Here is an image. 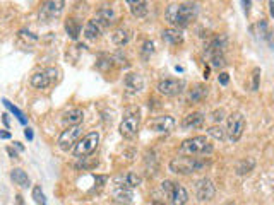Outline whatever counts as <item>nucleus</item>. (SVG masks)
I'll use <instances>...</instances> for the list:
<instances>
[{
    "mask_svg": "<svg viewBox=\"0 0 274 205\" xmlns=\"http://www.w3.org/2000/svg\"><path fill=\"white\" fill-rule=\"evenodd\" d=\"M199 12V5L192 2H183V3H172L168 5L167 12H165V17L172 26L179 28H187L195 17H197Z\"/></svg>",
    "mask_w": 274,
    "mask_h": 205,
    "instance_id": "f257e3e1",
    "label": "nucleus"
},
{
    "mask_svg": "<svg viewBox=\"0 0 274 205\" xmlns=\"http://www.w3.org/2000/svg\"><path fill=\"white\" fill-rule=\"evenodd\" d=\"M213 152V144H209L204 135L187 138L182 145H180V154L182 156H197V154H211Z\"/></svg>",
    "mask_w": 274,
    "mask_h": 205,
    "instance_id": "f03ea898",
    "label": "nucleus"
},
{
    "mask_svg": "<svg viewBox=\"0 0 274 205\" xmlns=\"http://www.w3.org/2000/svg\"><path fill=\"white\" fill-rule=\"evenodd\" d=\"M204 168V161H199L197 157H185V156H180V157H175L170 162V169L177 175H192L195 171H200Z\"/></svg>",
    "mask_w": 274,
    "mask_h": 205,
    "instance_id": "7ed1b4c3",
    "label": "nucleus"
},
{
    "mask_svg": "<svg viewBox=\"0 0 274 205\" xmlns=\"http://www.w3.org/2000/svg\"><path fill=\"white\" fill-rule=\"evenodd\" d=\"M225 48H226V36H216L207 46L206 53L211 60L213 67H225L226 59H225Z\"/></svg>",
    "mask_w": 274,
    "mask_h": 205,
    "instance_id": "20e7f679",
    "label": "nucleus"
},
{
    "mask_svg": "<svg viewBox=\"0 0 274 205\" xmlns=\"http://www.w3.org/2000/svg\"><path fill=\"white\" fill-rule=\"evenodd\" d=\"M161 190L168 195L172 205H185L187 204L188 193L182 185L175 183V181H172V180H165L163 183H161Z\"/></svg>",
    "mask_w": 274,
    "mask_h": 205,
    "instance_id": "39448f33",
    "label": "nucleus"
},
{
    "mask_svg": "<svg viewBox=\"0 0 274 205\" xmlns=\"http://www.w3.org/2000/svg\"><path fill=\"white\" fill-rule=\"evenodd\" d=\"M99 144V134L98 132H91L88 134L84 138H81L74 147V154L77 157H86L91 156L96 150V147Z\"/></svg>",
    "mask_w": 274,
    "mask_h": 205,
    "instance_id": "423d86ee",
    "label": "nucleus"
},
{
    "mask_svg": "<svg viewBox=\"0 0 274 205\" xmlns=\"http://www.w3.org/2000/svg\"><path fill=\"white\" fill-rule=\"evenodd\" d=\"M245 130V118L242 113H231L228 117V127H226V134L231 142L240 140V137L244 135Z\"/></svg>",
    "mask_w": 274,
    "mask_h": 205,
    "instance_id": "0eeeda50",
    "label": "nucleus"
},
{
    "mask_svg": "<svg viewBox=\"0 0 274 205\" xmlns=\"http://www.w3.org/2000/svg\"><path fill=\"white\" fill-rule=\"evenodd\" d=\"M83 135V125H74L65 129L59 137V147L62 150H71L72 147H76L77 138Z\"/></svg>",
    "mask_w": 274,
    "mask_h": 205,
    "instance_id": "6e6552de",
    "label": "nucleus"
},
{
    "mask_svg": "<svg viewBox=\"0 0 274 205\" xmlns=\"http://www.w3.org/2000/svg\"><path fill=\"white\" fill-rule=\"evenodd\" d=\"M57 73H59V72H57V68H53V67L33 73V77H31V86H33L34 89H46V87H50L53 82H55Z\"/></svg>",
    "mask_w": 274,
    "mask_h": 205,
    "instance_id": "1a4fd4ad",
    "label": "nucleus"
},
{
    "mask_svg": "<svg viewBox=\"0 0 274 205\" xmlns=\"http://www.w3.org/2000/svg\"><path fill=\"white\" fill-rule=\"evenodd\" d=\"M65 3L62 0H48V2L41 3V9H40V19L43 22H50L53 21L55 17H59L64 10Z\"/></svg>",
    "mask_w": 274,
    "mask_h": 205,
    "instance_id": "9d476101",
    "label": "nucleus"
},
{
    "mask_svg": "<svg viewBox=\"0 0 274 205\" xmlns=\"http://www.w3.org/2000/svg\"><path fill=\"white\" fill-rule=\"evenodd\" d=\"M214 195L216 188L209 178H202L195 183V197H197L199 202H209L211 199H214Z\"/></svg>",
    "mask_w": 274,
    "mask_h": 205,
    "instance_id": "9b49d317",
    "label": "nucleus"
},
{
    "mask_svg": "<svg viewBox=\"0 0 274 205\" xmlns=\"http://www.w3.org/2000/svg\"><path fill=\"white\" fill-rule=\"evenodd\" d=\"M185 89V82L182 79H165L158 84V91L161 94L168 96V98H173V96H179Z\"/></svg>",
    "mask_w": 274,
    "mask_h": 205,
    "instance_id": "f8f14e48",
    "label": "nucleus"
},
{
    "mask_svg": "<svg viewBox=\"0 0 274 205\" xmlns=\"http://www.w3.org/2000/svg\"><path fill=\"white\" fill-rule=\"evenodd\" d=\"M175 125H177L175 118L170 117V115H161V117H156L149 122V129H151L153 132H160V134L172 132V130L175 129Z\"/></svg>",
    "mask_w": 274,
    "mask_h": 205,
    "instance_id": "ddd939ff",
    "label": "nucleus"
},
{
    "mask_svg": "<svg viewBox=\"0 0 274 205\" xmlns=\"http://www.w3.org/2000/svg\"><path fill=\"white\" fill-rule=\"evenodd\" d=\"M120 135L123 138H134L139 132V113L127 115L120 123Z\"/></svg>",
    "mask_w": 274,
    "mask_h": 205,
    "instance_id": "4468645a",
    "label": "nucleus"
},
{
    "mask_svg": "<svg viewBox=\"0 0 274 205\" xmlns=\"http://www.w3.org/2000/svg\"><path fill=\"white\" fill-rule=\"evenodd\" d=\"M123 87L129 94H139V92L144 89V79H142L139 73L130 72L123 77Z\"/></svg>",
    "mask_w": 274,
    "mask_h": 205,
    "instance_id": "2eb2a0df",
    "label": "nucleus"
},
{
    "mask_svg": "<svg viewBox=\"0 0 274 205\" xmlns=\"http://www.w3.org/2000/svg\"><path fill=\"white\" fill-rule=\"evenodd\" d=\"M94 21L98 22L101 28H108V26H111L117 21V14H115V10L111 9V7H101V9L96 12Z\"/></svg>",
    "mask_w": 274,
    "mask_h": 205,
    "instance_id": "dca6fc26",
    "label": "nucleus"
},
{
    "mask_svg": "<svg viewBox=\"0 0 274 205\" xmlns=\"http://www.w3.org/2000/svg\"><path fill=\"white\" fill-rule=\"evenodd\" d=\"M141 183H142V178L137 176V175H134V173H127L125 176H117V178H115V185H117V187L130 188V190L139 187Z\"/></svg>",
    "mask_w": 274,
    "mask_h": 205,
    "instance_id": "f3484780",
    "label": "nucleus"
},
{
    "mask_svg": "<svg viewBox=\"0 0 274 205\" xmlns=\"http://www.w3.org/2000/svg\"><path fill=\"white\" fill-rule=\"evenodd\" d=\"M83 118H84L83 110H79V108H72V110L65 111L64 117H62V122L67 123L69 127H74V125H81Z\"/></svg>",
    "mask_w": 274,
    "mask_h": 205,
    "instance_id": "a211bd4d",
    "label": "nucleus"
},
{
    "mask_svg": "<svg viewBox=\"0 0 274 205\" xmlns=\"http://www.w3.org/2000/svg\"><path fill=\"white\" fill-rule=\"evenodd\" d=\"M161 38L167 41L168 45H182L183 43V34L177 28H168L161 33Z\"/></svg>",
    "mask_w": 274,
    "mask_h": 205,
    "instance_id": "6ab92c4d",
    "label": "nucleus"
},
{
    "mask_svg": "<svg viewBox=\"0 0 274 205\" xmlns=\"http://www.w3.org/2000/svg\"><path fill=\"white\" fill-rule=\"evenodd\" d=\"M204 125V115L195 111V113H190L187 117H183L182 120V127L183 129H199V127Z\"/></svg>",
    "mask_w": 274,
    "mask_h": 205,
    "instance_id": "aec40b11",
    "label": "nucleus"
},
{
    "mask_svg": "<svg viewBox=\"0 0 274 205\" xmlns=\"http://www.w3.org/2000/svg\"><path fill=\"white\" fill-rule=\"evenodd\" d=\"M127 3L130 5V12H132L134 17H137V19L146 17V14H148V10H149L148 2H142V0H137V2H134V0H129Z\"/></svg>",
    "mask_w": 274,
    "mask_h": 205,
    "instance_id": "412c9836",
    "label": "nucleus"
},
{
    "mask_svg": "<svg viewBox=\"0 0 274 205\" xmlns=\"http://www.w3.org/2000/svg\"><path fill=\"white\" fill-rule=\"evenodd\" d=\"M207 96V87L204 84H195L194 87L188 91V101L190 103H199Z\"/></svg>",
    "mask_w": 274,
    "mask_h": 205,
    "instance_id": "4be33fe9",
    "label": "nucleus"
},
{
    "mask_svg": "<svg viewBox=\"0 0 274 205\" xmlns=\"http://www.w3.org/2000/svg\"><path fill=\"white\" fill-rule=\"evenodd\" d=\"M10 178H12V181L15 185H19V187L22 188H28L29 187V176L26 171H22L21 168H15L10 171Z\"/></svg>",
    "mask_w": 274,
    "mask_h": 205,
    "instance_id": "5701e85b",
    "label": "nucleus"
},
{
    "mask_svg": "<svg viewBox=\"0 0 274 205\" xmlns=\"http://www.w3.org/2000/svg\"><path fill=\"white\" fill-rule=\"evenodd\" d=\"M113 197L118 204H130L134 199V193L130 188H122V187H117L113 192Z\"/></svg>",
    "mask_w": 274,
    "mask_h": 205,
    "instance_id": "b1692460",
    "label": "nucleus"
},
{
    "mask_svg": "<svg viewBox=\"0 0 274 205\" xmlns=\"http://www.w3.org/2000/svg\"><path fill=\"white\" fill-rule=\"evenodd\" d=\"M111 41H113L117 46L127 45L130 41V31L125 28H118L113 34H111Z\"/></svg>",
    "mask_w": 274,
    "mask_h": 205,
    "instance_id": "393cba45",
    "label": "nucleus"
},
{
    "mask_svg": "<svg viewBox=\"0 0 274 205\" xmlns=\"http://www.w3.org/2000/svg\"><path fill=\"white\" fill-rule=\"evenodd\" d=\"M101 31H103L101 26H99L94 19H91V21L86 24V28H84V36H86L88 40H96V38H99Z\"/></svg>",
    "mask_w": 274,
    "mask_h": 205,
    "instance_id": "a878e982",
    "label": "nucleus"
},
{
    "mask_svg": "<svg viewBox=\"0 0 274 205\" xmlns=\"http://www.w3.org/2000/svg\"><path fill=\"white\" fill-rule=\"evenodd\" d=\"M65 31H67L71 40H77L81 34V24L76 21V19H67V22H65Z\"/></svg>",
    "mask_w": 274,
    "mask_h": 205,
    "instance_id": "bb28decb",
    "label": "nucleus"
},
{
    "mask_svg": "<svg viewBox=\"0 0 274 205\" xmlns=\"http://www.w3.org/2000/svg\"><path fill=\"white\" fill-rule=\"evenodd\" d=\"M2 103H3V106H5V108H7V110H9V111H10V113H12V115H14V117H15V118H17V120H19V122H21V123H22V125H26V117H24V113H22V111H21V110H19V108H15V106H14V104H12V103H10V101H9V99H2Z\"/></svg>",
    "mask_w": 274,
    "mask_h": 205,
    "instance_id": "cd10ccee",
    "label": "nucleus"
},
{
    "mask_svg": "<svg viewBox=\"0 0 274 205\" xmlns=\"http://www.w3.org/2000/svg\"><path fill=\"white\" fill-rule=\"evenodd\" d=\"M207 135L209 137H213L216 138V140H219V142H223L226 138V130L225 129H221V125H214V127H211V129H207Z\"/></svg>",
    "mask_w": 274,
    "mask_h": 205,
    "instance_id": "c85d7f7f",
    "label": "nucleus"
},
{
    "mask_svg": "<svg viewBox=\"0 0 274 205\" xmlns=\"http://www.w3.org/2000/svg\"><path fill=\"white\" fill-rule=\"evenodd\" d=\"M254 166H256V161L254 159H249V161H240L237 166V173L238 175H245V173H250L254 169Z\"/></svg>",
    "mask_w": 274,
    "mask_h": 205,
    "instance_id": "c756f323",
    "label": "nucleus"
},
{
    "mask_svg": "<svg viewBox=\"0 0 274 205\" xmlns=\"http://www.w3.org/2000/svg\"><path fill=\"white\" fill-rule=\"evenodd\" d=\"M33 199L38 205H45L46 204L45 193H43V190H41V187H34L33 188Z\"/></svg>",
    "mask_w": 274,
    "mask_h": 205,
    "instance_id": "7c9ffc66",
    "label": "nucleus"
},
{
    "mask_svg": "<svg viewBox=\"0 0 274 205\" xmlns=\"http://www.w3.org/2000/svg\"><path fill=\"white\" fill-rule=\"evenodd\" d=\"M153 53H154V43L153 41H146V43L142 45V57L149 59V55H153Z\"/></svg>",
    "mask_w": 274,
    "mask_h": 205,
    "instance_id": "2f4dec72",
    "label": "nucleus"
},
{
    "mask_svg": "<svg viewBox=\"0 0 274 205\" xmlns=\"http://www.w3.org/2000/svg\"><path fill=\"white\" fill-rule=\"evenodd\" d=\"M259 73H261V68H254V84H252V91H257V89H259Z\"/></svg>",
    "mask_w": 274,
    "mask_h": 205,
    "instance_id": "473e14b6",
    "label": "nucleus"
},
{
    "mask_svg": "<svg viewBox=\"0 0 274 205\" xmlns=\"http://www.w3.org/2000/svg\"><path fill=\"white\" fill-rule=\"evenodd\" d=\"M218 80H219V84H221V86H226V84H228V80H230L228 73H226V72H221V73L218 75Z\"/></svg>",
    "mask_w": 274,
    "mask_h": 205,
    "instance_id": "72a5a7b5",
    "label": "nucleus"
},
{
    "mask_svg": "<svg viewBox=\"0 0 274 205\" xmlns=\"http://www.w3.org/2000/svg\"><path fill=\"white\" fill-rule=\"evenodd\" d=\"M225 118V110H216L213 113V120L214 122H221V120Z\"/></svg>",
    "mask_w": 274,
    "mask_h": 205,
    "instance_id": "f704fd0d",
    "label": "nucleus"
},
{
    "mask_svg": "<svg viewBox=\"0 0 274 205\" xmlns=\"http://www.w3.org/2000/svg\"><path fill=\"white\" fill-rule=\"evenodd\" d=\"M266 38H268L269 45H271V48L274 50V31H271V33H269V34H268V36H266Z\"/></svg>",
    "mask_w": 274,
    "mask_h": 205,
    "instance_id": "c9c22d12",
    "label": "nucleus"
},
{
    "mask_svg": "<svg viewBox=\"0 0 274 205\" xmlns=\"http://www.w3.org/2000/svg\"><path fill=\"white\" fill-rule=\"evenodd\" d=\"M24 135H26V138H28V140H33V138H34V134H33V130H31V129H26Z\"/></svg>",
    "mask_w": 274,
    "mask_h": 205,
    "instance_id": "e433bc0d",
    "label": "nucleus"
},
{
    "mask_svg": "<svg viewBox=\"0 0 274 205\" xmlns=\"http://www.w3.org/2000/svg\"><path fill=\"white\" fill-rule=\"evenodd\" d=\"M2 122H3V125H5V127H9V115L3 113L2 115Z\"/></svg>",
    "mask_w": 274,
    "mask_h": 205,
    "instance_id": "4c0bfd02",
    "label": "nucleus"
},
{
    "mask_svg": "<svg viewBox=\"0 0 274 205\" xmlns=\"http://www.w3.org/2000/svg\"><path fill=\"white\" fill-rule=\"evenodd\" d=\"M0 138H10V132H5V130H2V132H0Z\"/></svg>",
    "mask_w": 274,
    "mask_h": 205,
    "instance_id": "58836bf2",
    "label": "nucleus"
},
{
    "mask_svg": "<svg viewBox=\"0 0 274 205\" xmlns=\"http://www.w3.org/2000/svg\"><path fill=\"white\" fill-rule=\"evenodd\" d=\"M242 3H244V5H245V12L249 14V10H250V5H252V3H250V2H242Z\"/></svg>",
    "mask_w": 274,
    "mask_h": 205,
    "instance_id": "ea45409f",
    "label": "nucleus"
},
{
    "mask_svg": "<svg viewBox=\"0 0 274 205\" xmlns=\"http://www.w3.org/2000/svg\"><path fill=\"white\" fill-rule=\"evenodd\" d=\"M15 204H17V205H24V204H22V197L21 195L15 197Z\"/></svg>",
    "mask_w": 274,
    "mask_h": 205,
    "instance_id": "a19ab883",
    "label": "nucleus"
},
{
    "mask_svg": "<svg viewBox=\"0 0 274 205\" xmlns=\"http://www.w3.org/2000/svg\"><path fill=\"white\" fill-rule=\"evenodd\" d=\"M14 144H15V147H17L19 150H24V147H22V144H21V142H14Z\"/></svg>",
    "mask_w": 274,
    "mask_h": 205,
    "instance_id": "79ce46f5",
    "label": "nucleus"
},
{
    "mask_svg": "<svg viewBox=\"0 0 274 205\" xmlns=\"http://www.w3.org/2000/svg\"><path fill=\"white\" fill-rule=\"evenodd\" d=\"M269 7H271V9H269V10H271V15L274 17V2H269Z\"/></svg>",
    "mask_w": 274,
    "mask_h": 205,
    "instance_id": "37998d69",
    "label": "nucleus"
},
{
    "mask_svg": "<svg viewBox=\"0 0 274 205\" xmlns=\"http://www.w3.org/2000/svg\"><path fill=\"white\" fill-rule=\"evenodd\" d=\"M7 152H9V154H10V156H12V157H17V154H15L12 149H7Z\"/></svg>",
    "mask_w": 274,
    "mask_h": 205,
    "instance_id": "c03bdc74",
    "label": "nucleus"
},
{
    "mask_svg": "<svg viewBox=\"0 0 274 205\" xmlns=\"http://www.w3.org/2000/svg\"><path fill=\"white\" fill-rule=\"evenodd\" d=\"M153 205H165V204H160V202H153Z\"/></svg>",
    "mask_w": 274,
    "mask_h": 205,
    "instance_id": "a18cd8bd",
    "label": "nucleus"
}]
</instances>
